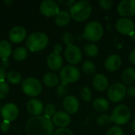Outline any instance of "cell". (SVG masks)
Instances as JSON below:
<instances>
[{"instance_id":"obj_1","label":"cell","mask_w":135,"mask_h":135,"mask_svg":"<svg viewBox=\"0 0 135 135\" xmlns=\"http://www.w3.org/2000/svg\"><path fill=\"white\" fill-rule=\"evenodd\" d=\"M25 131L28 135H53L54 124L44 115L33 116L27 121Z\"/></svg>"},{"instance_id":"obj_2","label":"cell","mask_w":135,"mask_h":135,"mask_svg":"<svg viewBox=\"0 0 135 135\" xmlns=\"http://www.w3.org/2000/svg\"><path fill=\"white\" fill-rule=\"evenodd\" d=\"M92 6L87 1L76 2L70 7V17L76 21H85L91 16Z\"/></svg>"},{"instance_id":"obj_3","label":"cell","mask_w":135,"mask_h":135,"mask_svg":"<svg viewBox=\"0 0 135 135\" xmlns=\"http://www.w3.org/2000/svg\"><path fill=\"white\" fill-rule=\"evenodd\" d=\"M48 41V37L45 33L36 32L28 36L25 44L30 51L37 52L44 49L47 46Z\"/></svg>"},{"instance_id":"obj_4","label":"cell","mask_w":135,"mask_h":135,"mask_svg":"<svg viewBox=\"0 0 135 135\" xmlns=\"http://www.w3.org/2000/svg\"><path fill=\"white\" fill-rule=\"evenodd\" d=\"M104 35V28L102 25L98 21H90L85 28L83 36L87 40L96 42L100 40Z\"/></svg>"},{"instance_id":"obj_5","label":"cell","mask_w":135,"mask_h":135,"mask_svg":"<svg viewBox=\"0 0 135 135\" xmlns=\"http://www.w3.org/2000/svg\"><path fill=\"white\" fill-rule=\"evenodd\" d=\"M131 114L129 108L124 104H119L113 109L111 118L112 123L121 126L127 123L131 119Z\"/></svg>"},{"instance_id":"obj_6","label":"cell","mask_w":135,"mask_h":135,"mask_svg":"<svg viewBox=\"0 0 135 135\" xmlns=\"http://www.w3.org/2000/svg\"><path fill=\"white\" fill-rule=\"evenodd\" d=\"M21 89L25 95L35 97L41 93L42 85L37 78H28L23 81L21 84Z\"/></svg>"},{"instance_id":"obj_7","label":"cell","mask_w":135,"mask_h":135,"mask_svg":"<svg viewBox=\"0 0 135 135\" xmlns=\"http://www.w3.org/2000/svg\"><path fill=\"white\" fill-rule=\"evenodd\" d=\"M59 78L62 83L71 84L78 81L80 78V72L78 68L71 65L66 66L61 69L59 73Z\"/></svg>"},{"instance_id":"obj_8","label":"cell","mask_w":135,"mask_h":135,"mask_svg":"<svg viewBox=\"0 0 135 135\" xmlns=\"http://www.w3.org/2000/svg\"><path fill=\"white\" fill-rule=\"evenodd\" d=\"M126 94L127 88L121 83L112 84L108 90V99L114 103L121 101L125 97Z\"/></svg>"},{"instance_id":"obj_9","label":"cell","mask_w":135,"mask_h":135,"mask_svg":"<svg viewBox=\"0 0 135 135\" xmlns=\"http://www.w3.org/2000/svg\"><path fill=\"white\" fill-rule=\"evenodd\" d=\"M64 55L66 61L72 64L75 65L79 63L82 59V51L76 45L67 46L64 51Z\"/></svg>"},{"instance_id":"obj_10","label":"cell","mask_w":135,"mask_h":135,"mask_svg":"<svg viewBox=\"0 0 135 135\" xmlns=\"http://www.w3.org/2000/svg\"><path fill=\"white\" fill-rule=\"evenodd\" d=\"M117 11L123 17L128 18L135 15V0H123L118 6Z\"/></svg>"},{"instance_id":"obj_11","label":"cell","mask_w":135,"mask_h":135,"mask_svg":"<svg viewBox=\"0 0 135 135\" xmlns=\"http://www.w3.org/2000/svg\"><path fill=\"white\" fill-rule=\"evenodd\" d=\"M40 13L46 17L56 16L59 13V6L55 1L45 0L43 1L40 5Z\"/></svg>"},{"instance_id":"obj_12","label":"cell","mask_w":135,"mask_h":135,"mask_svg":"<svg viewBox=\"0 0 135 135\" xmlns=\"http://www.w3.org/2000/svg\"><path fill=\"white\" fill-rule=\"evenodd\" d=\"M134 21L129 18L122 17L115 23L116 30L123 35H132L134 32Z\"/></svg>"},{"instance_id":"obj_13","label":"cell","mask_w":135,"mask_h":135,"mask_svg":"<svg viewBox=\"0 0 135 135\" xmlns=\"http://www.w3.org/2000/svg\"><path fill=\"white\" fill-rule=\"evenodd\" d=\"M19 114L18 108L16 104L13 103H8L5 104L1 110V115L4 120L8 122H12L15 120Z\"/></svg>"},{"instance_id":"obj_14","label":"cell","mask_w":135,"mask_h":135,"mask_svg":"<svg viewBox=\"0 0 135 135\" xmlns=\"http://www.w3.org/2000/svg\"><path fill=\"white\" fill-rule=\"evenodd\" d=\"M63 108L66 110V112L68 114H74L78 111L79 108V102L76 97L73 95L66 96L62 103Z\"/></svg>"},{"instance_id":"obj_15","label":"cell","mask_w":135,"mask_h":135,"mask_svg":"<svg viewBox=\"0 0 135 135\" xmlns=\"http://www.w3.org/2000/svg\"><path fill=\"white\" fill-rule=\"evenodd\" d=\"M26 37V30L22 26H15L9 32V38L12 43L18 44L22 42Z\"/></svg>"},{"instance_id":"obj_16","label":"cell","mask_w":135,"mask_h":135,"mask_svg":"<svg viewBox=\"0 0 135 135\" xmlns=\"http://www.w3.org/2000/svg\"><path fill=\"white\" fill-rule=\"evenodd\" d=\"M52 123L56 127L66 128V127H67L70 123V116L66 112H58L54 115L52 118Z\"/></svg>"},{"instance_id":"obj_17","label":"cell","mask_w":135,"mask_h":135,"mask_svg":"<svg viewBox=\"0 0 135 135\" xmlns=\"http://www.w3.org/2000/svg\"><path fill=\"white\" fill-rule=\"evenodd\" d=\"M62 64H63L62 58L59 54H55L53 52L50 54L47 59V65L48 68L51 70L57 71L61 70Z\"/></svg>"},{"instance_id":"obj_18","label":"cell","mask_w":135,"mask_h":135,"mask_svg":"<svg viewBox=\"0 0 135 135\" xmlns=\"http://www.w3.org/2000/svg\"><path fill=\"white\" fill-rule=\"evenodd\" d=\"M93 85L97 91L104 92L108 89L109 81L105 75L103 74H97L93 77Z\"/></svg>"},{"instance_id":"obj_19","label":"cell","mask_w":135,"mask_h":135,"mask_svg":"<svg viewBox=\"0 0 135 135\" xmlns=\"http://www.w3.org/2000/svg\"><path fill=\"white\" fill-rule=\"evenodd\" d=\"M122 65L121 57L118 55H112L107 58L105 60V68L107 70L113 72L118 70Z\"/></svg>"},{"instance_id":"obj_20","label":"cell","mask_w":135,"mask_h":135,"mask_svg":"<svg viewBox=\"0 0 135 135\" xmlns=\"http://www.w3.org/2000/svg\"><path fill=\"white\" fill-rule=\"evenodd\" d=\"M26 107L28 112L34 116H39L44 112V105L42 102L36 99L28 100Z\"/></svg>"},{"instance_id":"obj_21","label":"cell","mask_w":135,"mask_h":135,"mask_svg":"<svg viewBox=\"0 0 135 135\" xmlns=\"http://www.w3.org/2000/svg\"><path fill=\"white\" fill-rule=\"evenodd\" d=\"M70 14L66 10L59 11V13L55 17V22L58 26L64 27L67 25L70 21Z\"/></svg>"},{"instance_id":"obj_22","label":"cell","mask_w":135,"mask_h":135,"mask_svg":"<svg viewBox=\"0 0 135 135\" xmlns=\"http://www.w3.org/2000/svg\"><path fill=\"white\" fill-rule=\"evenodd\" d=\"M12 45L6 40L0 41V59H8V58L12 55Z\"/></svg>"},{"instance_id":"obj_23","label":"cell","mask_w":135,"mask_h":135,"mask_svg":"<svg viewBox=\"0 0 135 135\" xmlns=\"http://www.w3.org/2000/svg\"><path fill=\"white\" fill-rule=\"evenodd\" d=\"M122 81L125 85H132L135 81V69L129 67L124 70L122 74Z\"/></svg>"},{"instance_id":"obj_24","label":"cell","mask_w":135,"mask_h":135,"mask_svg":"<svg viewBox=\"0 0 135 135\" xmlns=\"http://www.w3.org/2000/svg\"><path fill=\"white\" fill-rule=\"evenodd\" d=\"M93 106L96 111L99 112H105L109 109L110 105H109V102L106 99L100 97L93 101Z\"/></svg>"},{"instance_id":"obj_25","label":"cell","mask_w":135,"mask_h":135,"mask_svg":"<svg viewBox=\"0 0 135 135\" xmlns=\"http://www.w3.org/2000/svg\"><path fill=\"white\" fill-rule=\"evenodd\" d=\"M43 81L47 87H55L59 82V78L54 73H47L44 76Z\"/></svg>"},{"instance_id":"obj_26","label":"cell","mask_w":135,"mask_h":135,"mask_svg":"<svg viewBox=\"0 0 135 135\" xmlns=\"http://www.w3.org/2000/svg\"><path fill=\"white\" fill-rule=\"evenodd\" d=\"M28 56V50L25 47H18L13 52V57L17 61H23Z\"/></svg>"},{"instance_id":"obj_27","label":"cell","mask_w":135,"mask_h":135,"mask_svg":"<svg viewBox=\"0 0 135 135\" xmlns=\"http://www.w3.org/2000/svg\"><path fill=\"white\" fill-rule=\"evenodd\" d=\"M83 50L85 51V53L89 56V57H95L96 55H97L98 52H99V48L98 47L93 44V43H86L84 45Z\"/></svg>"},{"instance_id":"obj_28","label":"cell","mask_w":135,"mask_h":135,"mask_svg":"<svg viewBox=\"0 0 135 135\" xmlns=\"http://www.w3.org/2000/svg\"><path fill=\"white\" fill-rule=\"evenodd\" d=\"M6 79L8 80V81L9 83H11L13 85H17L21 81V75L17 70H12L8 72Z\"/></svg>"},{"instance_id":"obj_29","label":"cell","mask_w":135,"mask_h":135,"mask_svg":"<svg viewBox=\"0 0 135 135\" xmlns=\"http://www.w3.org/2000/svg\"><path fill=\"white\" fill-rule=\"evenodd\" d=\"M112 123V118L110 115H100L97 119V123L100 126V127H108L109 126L111 123Z\"/></svg>"},{"instance_id":"obj_30","label":"cell","mask_w":135,"mask_h":135,"mask_svg":"<svg viewBox=\"0 0 135 135\" xmlns=\"http://www.w3.org/2000/svg\"><path fill=\"white\" fill-rule=\"evenodd\" d=\"M81 68L83 72L86 74H93L96 71V66L91 61H85Z\"/></svg>"},{"instance_id":"obj_31","label":"cell","mask_w":135,"mask_h":135,"mask_svg":"<svg viewBox=\"0 0 135 135\" xmlns=\"http://www.w3.org/2000/svg\"><path fill=\"white\" fill-rule=\"evenodd\" d=\"M81 97L82 100L85 102H90L93 98L92 91L89 87H84L81 90Z\"/></svg>"},{"instance_id":"obj_32","label":"cell","mask_w":135,"mask_h":135,"mask_svg":"<svg viewBox=\"0 0 135 135\" xmlns=\"http://www.w3.org/2000/svg\"><path fill=\"white\" fill-rule=\"evenodd\" d=\"M56 93L59 97H66L68 93V87L65 83H61L56 89Z\"/></svg>"},{"instance_id":"obj_33","label":"cell","mask_w":135,"mask_h":135,"mask_svg":"<svg viewBox=\"0 0 135 135\" xmlns=\"http://www.w3.org/2000/svg\"><path fill=\"white\" fill-rule=\"evenodd\" d=\"M44 116L50 119L51 117H53L54 115L56 113L55 106L54 104H49L44 108Z\"/></svg>"},{"instance_id":"obj_34","label":"cell","mask_w":135,"mask_h":135,"mask_svg":"<svg viewBox=\"0 0 135 135\" xmlns=\"http://www.w3.org/2000/svg\"><path fill=\"white\" fill-rule=\"evenodd\" d=\"M9 85L7 82H0V100L4 99L9 93Z\"/></svg>"},{"instance_id":"obj_35","label":"cell","mask_w":135,"mask_h":135,"mask_svg":"<svg viewBox=\"0 0 135 135\" xmlns=\"http://www.w3.org/2000/svg\"><path fill=\"white\" fill-rule=\"evenodd\" d=\"M74 40V36L70 32H66V33L63 34V36H62V41L66 45V47L73 45Z\"/></svg>"},{"instance_id":"obj_36","label":"cell","mask_w":135,"mask_h":135,"mask_svg":"<svg viewBox=\"0 0 135 135\" xmlns=\"http://www.w3.org/2000/svg\"><path fill=\"white\" fill-rule=\"evenodd\" d=\"M107 135H124V134H123V131L119 127L115 126L111 127L108 131Z\"/></svg>"},{"instance_id":"obj_37","label":"cell","mask_w":135,"mask_h":135,"mask_svg":"<svg viewBox=\"0 0 135 135\" xmlns=\"http://www.w3.org/2000/svg\"><path fill=\"white\" fill-rule=\"evenodd\" d=\"M99 4H100V6L101 9L108 10V9H110L112 7L113 2L111 1V0H100L99 2Z\"/></svg>"},{"instance_id":"obj_38","label":"cell","mask_w":135,"mask_h":135,"mask_svg":"<svg viewBox=\"0 0 135 135\" xmlns=\"http://www.w3.org/2000/svg\"><path fill=\"white\" fill-rule=\"evenodd\" d=\"M53 135H74V133L67 128H59L54 132Z\"/></svg>"},{"instance_id":"obj_39","label":"cell","mask_w":135,"mask_h":135,"mask_svg":"<svg viewBox=\"0 0 135 135\" xmlns=\"http://www.w3.org/2000/svg\"><path fill=\"white\" fill-rule=\"evenodd\" d=\"M9 127H10L9 122H8V121L4 120L3 122H2L0 123V129L3 132H7L9 130Z\"/></svg>"},{"instance_id":"obj_40","label":"cell","mask_w":135,"mask_h":135,"mask_svg":"<svg viewBox=\"0 0 135 135\" xmlns=\"http://www.w3.org/2000/svg\"><path fill=\"white\" fill-rule=\"evenodd\" d=\"M127 93L131 97H135V85H131L127 89Z\"/></svg>"},{"instance_id":"obj_41","label":"cell","mask_w":135,"mask_h":135,"mask_svg":"<svg viewBox=\"0 0 135 135\" xmlns=\"http://www.w3.org/2000/svg\"><path fill=\"white\" fill-rule=\"evenodd\" d=\"M59 3H61V4H62V5H64V6H73L76 2L74 1V0H59Z\"/></svg>"},{"instance_id":"obj_42","label":"cell","mask_w":135,"mask_h":135,"mask_svg":"<svg viewBox=\"0 0 135 135\" xmlns=\"http://www.w3.org/2000/svg\"><path fill=\"white\" fill-rule=\"evenodd\" d=\"M6 76H7V74L6 72V70L0 67V82H4Z\"/></svg>"},{"instance_id":"obj_43","label":"cell","mask_w":135,"mask_h":135,"mask_svg":"<svg viewBox=\"0 0 135 135\" xmlns=\"http://www.w3.org/2000/svg\"><path fill=\"white\" fill-rule=\"evenodd\" d=\"M62 51V46L59 44H57L54 47V53L60 55V52Z\"/></svg>"},{"instance_id":"obj_44","label":"cell","mask_w":135,"mask_h":135,"mask_svg":"<svg viewBox=\"0 0 135 135\" xmlns=\"http://www.w3.org/2000/svg\"><path fill=\"white\" fill-rule=\"evenodd\" d=\"M1 66L2 69L4 70H6L8 67H9V61L8 59H2V62H1Z\"/></svg>"},{"instance_id":"obj_45","label":"cell","mask_w":135,"mask_h":135,"mask_svg":"<svg viewBox=\"0 0 135 135\" xmlns=\"http://www.w3.org/2000/svg\"><path fill=\"white\" fill-rule=\"evenodd\" d=\"M130 61L132 64L135 65V49L133 51H131V52L130 53V56H129Z\"/></svg>"},{"instance_id":"obj_46","label":"cell","mask_w":135,"mask_h":135,"mask_svg":"<svg viewBox=\"0 0 135 135\" xmlns=\"http://www.w3.org/2000/svg\"><path fill=\"white\" fill-rule=\"evenodd\" d=\"M12 3H13V1H11V0H6V1H4V4L6 5V6H9Z\"/></svg>"},{"instance_id":"obj_47","label":"cell","mask_w":135,"mask_h":135,"mask_svg":"<svg viewBox=\"0 0 135 135\" xmlns=\"http://www.w3.org/2000/svg\"><path fill=\"white\" fill-rule=\"evenodd\" d=\"M131 127H132V130L135 132V119L133 121V123L131 124Z\"/></svg>"},{"instance_id":"obj_48","label":"cell","mask_w":135,"mask_h":135,"mask_svg":"<svg viewBox=\"0 0 135 135\" xmlns=\"http://www.w3.org/2000/svg\"><path fill=\"white\" fill-rule=\"evenodd\" d=\"M1 110H2V106H1V104H0V114H1Z\"/></svg>"}]
</instances>
